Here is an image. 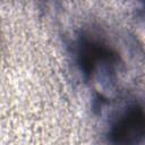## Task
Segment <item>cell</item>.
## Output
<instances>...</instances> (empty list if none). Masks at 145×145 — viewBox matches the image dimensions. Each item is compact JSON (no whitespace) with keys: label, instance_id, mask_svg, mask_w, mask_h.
I'll return each instance as SVG.
<instances>
[{"label":"cell","instance_id":"cell-1","mask_svg":"<svg viewBox=\"0 0 145 145\" xmlns=\"http://www.w3.org/2000/svg\"><path fill=\"white\" fill-rule=\"evenodd\" d=\"M77 63L86 78L100 77L108 84L114 83V68L118 62L117 52L96 39L82 37L77 45Z\"/></svg>","mask_w":145,"mask_h":145},{"label":"cell","instance_id":"cell-2","mask_svg":"<svg viewBox=\"0 0 145 145\" xmlns=\"http://www.w3.org/2000/svg\"><path fill=\"white\" fill-rule=\"evenodd\" d=\"M111 145H145V109L139 104L127 106L109 130Z\"/></svg>","mask_w":145,"mask_h":145}]
</instances>
